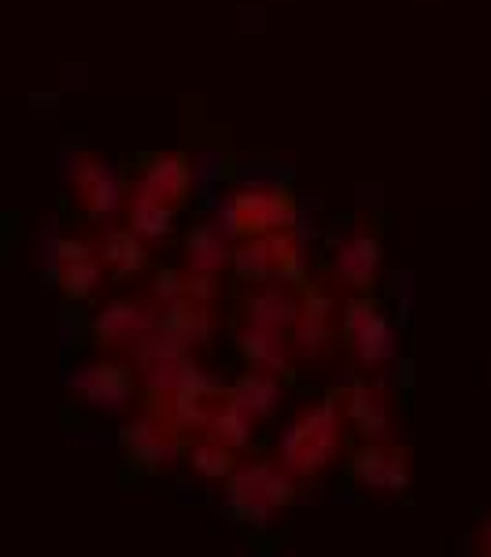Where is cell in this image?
<instances>
[{
    "label": "cell",
    "instance_id": "obj_24",
    "mask_svg": "<svg viewBox=\"0 0 491 557\" xmlns=\"http://www.w3.org/2000/svg\"><path fill=\"white\" fill-rule=\"evenodd\" d=\"M207 436H214V440L225 443V447H233V450H248L251 436H255V418H248L237 403H230L222 395V399L214 403V410H211V421H207Z\"/></svg>",
    "mask_w": 491,
    "mask_h": 557
},
{
    "label": "cell",
    "instance_id": "obj_7",
    "mask_svg": "<svg viewBox=\"0 0 491 557\" xmlns=\"http://www.w3.org/2000/svg\"><path fill=\"white\" fill-rule=\"evenodd\" d=\"M299 292V314L292 325V347H296V362L318 366L333 355V344L340 336V307L322 285L304 281Z\"/></svg>",
    "mask_w": 491,
    "mask_h": 557
},
{
    "label": "cell",
    "instance_id": "obj_22",
    "mask_svg": "<svg viewBox=\"0 0 491 557\" xmlns=\"http://www.w3.org/2000/svg\"><path fill=\"white\" fill-rule=\"evenodd\" d=\"M126 225L137 233L145 244H163L170 233H174V222H177V207H170L156 196H145V193H134L130 188V200H126Z\"/></svg>",
    "mask_w": 491,
    "mask_h": 557
},
{
    "label": "cell",
    "instance_id": "obj_26",
    "mask_svg": "<svg viewBox=\"0 0 491 557\" xmlns=\"http://www.w3.org/2000/svg\"><path fill=\"white\" fill-rule=\"evenodd\" d=\"M477 554L491 557V517H488L484 524H480V532H477Z\"/></svg>",
    "mask_w": 491,
    "mask_h": 557
},
{
    "label": "cell",
    "instance_id": "obj_5",
    "mask_svg": "<svg viewBox=\"0 0 491 557\" xmlns=\"http://www.w3.org/2000/svg\"><path fill=\"white\" fill-rule=\"evenodd\" d=\"M296 196L285 188H241L230 193L222 203L219 225L230 233L233 240H248V237H267V233H292L296 225Z\"/></svg>",
    "mask_w": 491,
    "mask_h": 557
},
{
    "label": "cell",
    "instance_id": "obj_6",
    "mask_svg": "<svg viewBox=\"0 0 491 557\" xmlns=\"http://www.w3.org/2000/svg\"><path fill=\"white\" fill-rule=\"evenodd\" d=\"M159 318H163V307L148 292L145 296L115 299V304H108L93 318L89 325L93 347L103 355H134L159 329Z\"/></svg>",
    "mask_w": 491,
    "mask_h": 557
},
{
    "label": "cell",
    "instance_id": "obj_15",
    "mask_svg": "<svg viewBox=\"0 0 491 557\" xmlns=\"http://www.w3.org/2000/svg\"><path fill=\"white\" fill-rule=\"evenodd\" d=\"M233 344H237V355L244 358L248 370L273 373V376H281V381L296 370V347H292V333H285V329H267V325H251V321H237Z\"/></svg>",
    "mask_w": 491,
    "mask_h": 557
},
{
    "label": "cell",
    "instance_id": "obj_11",
    "mask_svg": "<svg viewBox=\"0 0 491 557\" xmlns=\"http://www.w3.org/2000/svg\"><path fill=\"white\" fill-rule=\"evenodd\" d=\"M71 193L78 200L82 214H89L97 222L115 219V214L126 211L130 200V185L115 174V166L89 152L71 163Z\"/></svg>",
    "mask_w": 491,
    "mask_h": 557
},
{
    "label": "cell",
    "instance_id": "obj_16",
    "mask_svg": "<svg viewBox=\"0 0 491 557\" xmlns=\"http://www.w3.org/2000/svg\"><path fill=\"white\" fill-rule=\"evenodd\" d=\"M130 188H134V193H145V196H156V200H163L182 211L188 203V196H193V163H188L182 152L145 156Z\"/></svg>",
    "mask_w": 491,
    "mask_h": 557
},
{
    "label": "cell",
    "instance_id": "obj_20",
    "mask_svg": "<svg viewBox=\"0 0 491 557\" xmlns=\"http://www.w3.org/2000/svg\"><path fill=\"white\" fill-rule=\"evenodd\" d=\"M237 240L222 225H196L185 237V270L196 273H222L233 267Z\"/></svg>",
    "mask_w": 491,
    "mask_h": 557
},
{
    "label": "cell",
    "instance_id": "obj_23",
    "mask_svg": "<svg viewBox=\"0 0 491 557\" xmlns=\"http://www.w3.org/2000/svg\"><path fill=\"white\" fill-rule=\"evenodd\" d=\"M237 455L241 450H233V447H225V443H219L214 436H207V432H200V436H193L188 440V447H185V461H188V469H193L200 480H230L233 473H237Z\"/></svg>",
    "mask_w": 491,
    "mask_h": 557
},
{
    "label": "cell",
    "instance_id": "obj_1",
    "mask_svg": "<svg viewBox=\"0 0 491 557\" xmlns=\"http://www.w3.org/2000/svg\"><path fill=\"white\" fill-rule=\"evenodd\" d=\"M344 406H340V392H329L326 399L310 403L289 421L281 432L278 461L296 480H318L336 466L340 447H344Z\"/></svg>",
    "mask_w": 491,
    "mask_h": 557
},
{
    "label": "cell",
    "instance_id": "obj_12",
    "mask_svg": "<svg viewBox=\"0 0 491 557\" xmlns=\"http://www.w3.org/2000/svg\"><path fill=\"white\" fill-rule=\"evenodd\" d=\"M108 267H103L97 244L82 237H63L52 244V285L71 304H89L100 292Z\"/></svg>",
    "mask_w": 491,
    "mask_h": 557
},
{
    "label": "cell",
    "instance_id": "obj_10",
    "mask_svg": "<svg viewBox=\"0 0 491 557\" xmlns=\"http://www.w3.org/2000/svg\"><path fill=\"white\" fill-rule=\"evenodd\" d=\"M67 384H71V392L78 395V403L93 406V410H100V413H122L130 406V399H134V388L140 381L122 358L103 355V358L85 362L82 370H74Z\"/></svg>",
    "mask_w": 491,
    "mask_h": 557
},
{
    "label": "cell",
    "instance_id": "obj_25",
    "mask_svg": "<svg viewBox=\"0 0 491 557\" xmlns=\"http://www.w3.org/2000/svg\"><path fill=\"white\" fill-rule=\"evenodd\" d=\"M148 296H152L159 307L182 304L185 299V270H174V267L156 270L152 277H148Z\"/></svg>",
    "mask_w": 491,
    "mask_h": 557
},
{
    "label": "cell",
    "instance_id": "obj_8",
    "mask_svg": "<svg viewBox=\"0 0 491 557\" xmlns=\"http://www.w3.org/2000/svg\"><path fill=\"white\" fill-rule=\"evenodd\" d=\"M185 436L170 424L163 413L148 410L137 413L134 421L122 429V455L134 461L145 473H167L174 461L185 458Z\"/></svg>",
    "mask_w": 491,
    "mask_h": 557
},
{
    "label": "cell",
    "instance_id": "obj_13",
    "mask_svg": "<svg viewBox=\"0 0 491 557\" xmlns=\"http://www.w3.org/2000/svg\"><path fill=\"white\" fill-rule=\"evenodd\" d=\"M381 267H384V244L366 225H355L352 233H344V240L336 244L333 259H329L333 281L344 292H352V296L373 292L377 277H381Z\"/></svg>",
    "mask_w": 491,
    "mask_h": 557
},
{
    "label": "cell",
    "instance_id": "obj_3",
    "mask_svg": "<svg viewBox=\"0 0 491 557\" xmlns=\"http://www.w3.org/2000/svg\"><path fill=\"white\" fill-rule=\"evenodd\" d=\"M340 339L363 373H384L400 355V336L389 310L373 299V292L352 296L340 307Z\"/></svg>",
    "mask_w": 491,
    "mask_h": 557
},
{
    "label": "cell",
    "instance_id": "obj_21",
    "mask_svg": "<svg viewBox=\"0 0 491 557\" xmlns=\"http://www.w3.org/2000/svg\"><path fill=\"white\" fill-rule=\"evenodd\" d=\"M225 399L237 403L248 418L267 421L281 406V376L262 373V370H244L237 381L225 384Z\"/></svg>",
    "mask_w": 491,
    "mask_h": 557
},
{
    "label": "cell",
    "instance_id": "obj_17",
    "mask_svg": "<svg viewBox=\"0 0 491 557\" xmlns=\"http://www.w3.org/2000/svg\"><path fill=\"white\" fill-rule=\"evenodd\" d=\"M296 314H299V292L292 285H259L241 304V321L267 325V329H285V333H292Z\"/></svg>",
    "mask_w": 491,
    "mask_h": 557
},
{
    "label": "cell",
    "instance_id": "obj_18",
    "mask_svg": "<svg viewBox=\"0 0 491 557\" xmlns=\"http://www.w3.org/2000/svg\"><path fill=\"white\" fill-rule=\"evenodd\" d=\"M159 325L182 339L188 351L211 347L214 336H219V314H214V307L211 304H193V299H182V304L163 307Z\"/></svg>",
    "mask_w": 491,
    "mask_h": 557
},
{
    "label": "cell",
    "instance_id": "obj_9",
    "mask_svg": "<svg viewBox=\"0 0 491 557\" xmlns=\"http://www.w3.org/2000/svg\"><path fill=\"white\" fill-rule=\"evenodd\" d=\"M410 447L407 443H358L347 458V476L352 484L377 491V495H403L410 487Z\"/></svg>",
    "mask_w": 491,
    "mask_h": 557
},
{
    "label": "cell",
    "instance_id": "obj_19",
    "mask_svg": "<svg viewBox=\"0 0 491 557\" xmlns=\"http://www.w3.org/2000/svg\"><path fill=\"white\" fill-rule=\"evenodd\" d=\"M148 248H152V244L140 240L130 225H126V230H115V225H111V230L100 233V244H97L103 267H108V273L115 281L140 277V273L148 270Z\"/></svg>",
    "mask_w": 491,
    "mask_h": 557
},
{
    "label": "cell",
    "instance_id": "obj_4",
    "mask_svg": "<svg viewBox=\"0 0 491 557\" xmlns=\"http://www.w3.org/2000/svg\"><path fill=\"white\" fill-rule=\"evenodd\" d=\"M233 277L244 285H292L307 281V251L292 233H267V237L237 240L233 251Z\"/></svg>",
    "mask_w": 491,
    "mask_h": 557
},
{
    "label": "cell",
    "instance_id": "obj_2",
    "mask_svg": "<svg viewBox=\"0 0 491 557\" xmlns=\"http://www.w3.org/2000/svg\"><path fill=\"white\" fill-rule=\"evenodd\" d=\"M299 495V480L281 461H248L225 480V509L233 521L267 528Z\"/></svg>",
    "mask_w": 491,
    "mask_h": 557
},
{
    "label": "cell",
    "instance_id": "obj_14",
    "mask_svg": "<svg viewBox=\"0 0 491 557\" xmlns=\"http://www.w3.org/2000/svg\"><path fill=\"white\" fill-rule=\"evenodd\" d=\"M336 392H340V406H344V418L355 429L358 440L384 443L395 436V406H392V395L384 392V384L352 381Z\"/></svg>",
    "mask_w": 491,
    "mask_h": 557
}]
</instances>
